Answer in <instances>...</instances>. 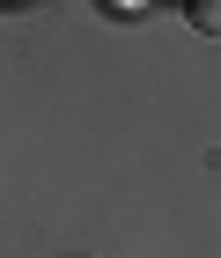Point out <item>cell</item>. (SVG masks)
I'll return each instance as SVG.
<instances>
[{"mask_svg": "<svg viewBox=\"0 0 221 258\" xmlns=\"http://www.w3.org/2000/svg\"><path fill=\"white\" fill-rule=\"evenodd\" d=\"M103 8H133V0H103Z\"/></svg>", "mask_w": 221, "mask_h": 258, "instance_id": "obj_2", "label": "cell"}, {"mask_svg": "<svg viewBox=\"0 0 221 258\" xmlns=\"http://www.w3.org/2000/svg\"><path fill=\"white\" fill-rule=\"evenodd\" d=\"M184 22L199 37H221V0H184Z\"/></svg>", "mask_w": 221, "mask_h": 258, "instance_id": "obj_1", "label": "cell"}]
</instances>
